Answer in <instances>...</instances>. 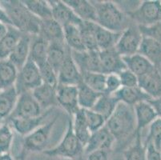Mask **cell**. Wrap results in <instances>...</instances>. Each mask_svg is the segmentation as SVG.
Segmentation results:
<instances>
[{
	"label": "cell",
	"instance_id": "obj_1",
	"mask_svg": "<svg viewBox=\"0 0 161 160\" xmlns=\"http://www.w3.org/2000/svg\"><path fill=\"white\" fill-rule=\"evenodd\" d=\"M106 127L115 138L117 150L128 147L136 135L134 108L119 102L113 114L106 122Z\"/></svg>",
	"mask_w": 161,
	"mask_h": 160
},
{
	"label": "cell",
	"instance_id": "obj_2",
	"mask_svg": "<svg viewBox=\"0 0 161 160\" xmlns=\"http://www.w3.org/2000/svg\"><path fill=\"white\" fill-rule=\"evenodd\" d=\"M0 5L7 13L11 26L23 34L34 36L39 33L41 20L34 15L19 0H0Z\"/></svg>",
	"mask_w": 161,
	"mask_h": 160
},
{
	"label": "cell",
	"instance_id": "obj_3",
	"mask_svg": "<svg viewBox=\"0 0 161 160\" xmlns=\"http://www.w3.org/2000/svg\"><path fill=\"white\" fill-rule=\"evenodd\" d=\"M96 7L98 25L116 33L125 30L131 21L125 12L112 1H92Z\"/></svg>",
	"mask_w": 161,
	"mask_h": 160
},
{
	"label": "cell",
	"instance_id": "obj_4",
	"mask_svg": "<svg viewBox=\"0 0 161 160\" xmlns=\"http://www.w3.org/2000/svg\"><path fill=\"white\" fill-rule=\"evenodd\" d=\"M44 155L58 159H78L84 157V146L81 144L75 135L72 128V121L69 119L66 132L61 141L55 146L46 149Z\"/></svg>",
	"mask_w": 161,
	"mask_h": 160
},
{
	"label": "cell",
	"instance_id": "obj_5",
	"mask_svg": "<svg viewBox=\"0 0 161 160\" xmlns=\"http://www.w3.org/2000/svg\"><path fill=\"white\" fill-rule=\"evenodd\" d=\"M57 119L58 116H55L52 120L38 127L31 133L24 136L21 152L19 155V159H25L29 154L44 152L51 139L52 130Z\"/></svg>",
	"mask_w": 161,
	"mask_h": 160
},
{
	"label": "cell",
	"instance_id": "obj_6",
	"mask_svg": "<svg viewBox=\"0 0 161 160\" xmlns=\"http://www.w3.org/2000/svg\"><path fill=\"white\" fill-rule=\"evenodd\" d=\"M126 14L137 26H152L161 21V1L145 0L136 8L126 12Z\"/></svg>",
	"mask_w": 161,
	"mask_h": 160
},
{
	"label": "cell",
	"instance_id": "obj_7",
	"mask_svg": "<svg viewBox=\"0 0 161 160\" xmlns=\"http://www.w3.org/2000/svg\"><path fill=\"white\" fill-rule=\"evenodd\" d=\"M43 83L39 67L31 59L28 58L27 63L19 70L18 77L14 84L19 95L24 92H31Z\"/></svg>",
	"mask_w": 161,
	"mask_h": 160
},
{
	"label": "cell",
	"instance_id": "obj_8",
	"mask_svg": "<svg viewBox=\"0 0 161 160\" xmlns=\"http://www.w3.org/2000/svg\"><path fill=\"white\" fill-rule=\"evenodd\" d=\"M143 39L139 26L131 22L129 26L121 32L115 48L123 57L137 54Z\"/></svg>",
	"mask_w": 161,
	"mask_h": 160
},
{
	"label": "cell",
	"instance_id": "obj_9",
	"mask_svg": "<svg viewBox=\"0 0 161 160\" xmlns=\"http://www.w3.org/2000/svg\"><path fill=\"white\" fill-rule=\"evenodd\" d=\"M43 111L31 92H24L19 95L15 108L9 118H33L40 116Z\"/></svg>",
	"mask_w": 161,
	"mask_h": 160
},
{
	"label": "cell",
	"instance_id": "obj_10",
	"mask_svg": "<svg viewBox=\"0 0 161 160\" xmlns=\"http://www.w3.org/2000/svg\"><path fill=\"white\" fill-rule=\"evenodd\" d=\"M71 56L81 74L87 72L103 73L99 51H71Z\"/></svg>",
	"mask_w": 161,
	"mask_h": 160
},
{
	"label": "cell",
	"instance_id": "obj_11",
	"mask_svg": "<svg viewBox=\"0 0 161 160\" xmlns=\"http://www.w3.org/2000/svg\"><path fill=\"white\" fill-rule=\"evenodd\" d=\"M58 106L73 116L80 109L78 102L77 86L58 84L56 86Z\"/></svg>",
	"mask_w": 161,
	"mask_h": 160
},
{
	"label": "cell",
	"instance_id": "obj_12",
	"mask_svg": "<svg viewBox=\"0 0 161 160\" xmlns=\"http://www.w3.org/2000/svg\"><path fill=\"white\" fill-rule=\"evenodd\" d=\"M115 144V138L105 125L99 130L92 133L88 142L84 146V155L100 150L112 152Z\"/></svg>",
	"mask_w": 161,
	"mask_h": 160
},
{
	"label": "cell",
	"instance_id": "obj_13",
	"mask_svg": "<svg viewBox=\"0 0 161 160\" xmlns=\"http://www.w3.org/2000/svg\"><path fill=\"white\" fill-rule=\"evenodd\" d=\"M58 84L77 86L82 82V74L71 56V50L68 48L67 55L58 71Z\"/></svg>",
	"mask_w": 161,
	"mask_h": 160
},
{
	"label": "cell",
	"instance_id": "obj_14",
	"mask_svg": "<svg viewBox=\"0 0 161 160\" xmlns=\"http://www.w3.org/2000/svg\"><path fill=\"white\" fill-rule=\"evenodd\" d=\"M52 7V19L61 25L63 27L67 25L80 26L82 20L75 14L72 9L65 3L64 1L52 0L49 1Z\"/></svg>",
	"mask_w": 161,
	"mask_h": 160
},
{
	"label": "cell",
	"instance_id": "obj_15",
	"mask_svg": "<svg viewBox=\"0 0 161 160\" xmlns=\"http://www.w3.org/2000/svg\"><path fill=\"white\" fill-rule=\"evenodd\" d=\"M50 111H47L43 112L40 116L33 117V118H9L7 120L13 130L17 132L22 136H26L34 131L35 130L44 124L45 119L47 117Z\"/></svg>",
	"mask_w": 161,
	"mask_h": 160
},
{
	"label": "cell",
	"instance_id": "obj_16",
	"mask_svg": "<svg viewBox=\"0 0 161 160\" xmlns=\"http://www.w3.org/2000/svg\"><path fill=\"white\" fill-rule=\"evenodd\" d=\"M99 55L104 74H119L126 69L123 56L115 47L99 51Z\"/></svg>",
	"mask_w": 161,
	"mask_h": 160
},
{
	"label": "cell",
	"instance_id": "obj_17",
	"mask_svg": "<svg viewBox=\"0 0 161 160\" xmlns=\"http://www.w3.org/2000/svg\"><path fill=\"white\" fill-rule=\"evenodd\" d=\"M56 86L42 83L40 86L31 91L33 96L43 111L52 110L53 108L58 106Z\"/></svg>",
	"mask_w": 161,
	"mask_h": 160
},
{
	"label": "cell",
	"instance_id": "obj_18",
	"mask_svg": "<svg viewBox=\"0 0 161 160\" xmlns=\"http://www.w3.org/2000/svg\"><path fill=\"white\" fill-rule=\"evenodd\" d=\"M133 108L136 123V133H141L143 129L149 127L158 118L154 108L148 101L139 102Z\"/></svg>",
	"mask_w": 161,
	"mask_h": 160
},
{
	"label": "cell",
	"instance_id": "obj_19",
	"mask_svg": "<svg viewBox=\"0 0 161 160\" xmlns=\"http://www.w3.org/2000/svg\"><path fill=\"white\" fill-rule=\"evenodd\" d=\"M139 86L152 99L161 97V74L159 68L155 67L152 71L140 78Z\"/></svg>",
	"mask_w": 161,
	"mask_h": 160
},
{
	"label": "cell",
	"instance_id": "obj_20",
	"mask_svg": "<svg viewBox=\"0 0 161 160\" xmlns=\"http://www.w3.org/2000/svg\"><path fill=\"white\" fill-rule=\"evenodd\" d=\"M31 36L27 34H23L19 41L14 47L8 59L17 67L19 70L27 63L30 56Z\"/></svg>",
	"mask_w": 161,
	"mask_h": 160
},
{
	"label": "cell",
	"instance_id": "obj_21",
	"mask_svg": "<svg viewBox=\"0 0 161 160\" xmlns=\"http://www.w3.org/2000/svg\"><path fill=\"white\" fill-rule=\"evenodd\" d=\"M123 58L126 65V68L136 74L138 79L144 76L156 67L145 57L140 55L139 53L130 56L123 57Z\"/></svg>",
	"mask_w": 161,
	"mask_h": 160
},
{
	"label": "cell",
	"instance_id": "obj_22",
	"mask_svg": "<svg viewBox=\"0 0 161 160\" xmlns=\"http://www.w3.org/2000/svg\"><path fill=\"white\" fill-rule=\"evenodd\" d=\"M114 95L119 102L131 107H134L136 104L140 102L152 99V98L139 86L134 87H121Z\"/></svg>",
	"mask_w": 161,
	"mask_h": 160
},
{
	"label": "cell",
	"instance_id": "obj_23",
	"mask_svg": "<svg viewBox=\"0 0 161 160\" xmlns=\"http://www.w3.org/2000/svg\"><path fill=\"white\" fill-rule=\"evenodd\" d=\"M18 98L19 94L14 86L0 91V121H7L11 116L15 108Z\"/></svg>",
	"mask_w": 161,
	"mask_h": 160
},
{
	"label": "cell",
	"instance_id": "obj_24",
	"mask_svg": "<svg viewBox=\"0 0 161 160\" xmlns=\"http://www.w3.org/2000/svg\"><path fill=\"white\" fill-rule=\"evenodd\" d=\"M65 3L69 6L75 14L82 21L96 22V7L92 1L88 0H64Z\"/></svg>",
	"mask_w": 161,
	"mask_h": 160
},
{
	"label": "cell",
	"instance_id": "obj_25",
	"mask_svg": "<svg viewBox=\"0 0 161 160\" xmlns=\"http://www.w3.org/2000/svg\"><path fill=\"white\" fill-rule=\"evenodd\" d=\"M138 53L145 57L154 66L159 68L161 65V43L151 39L143 36Z\"/></svg>",
	"mask_w": 161,
	"mask_h": 160
},
{
	"label": "cell",
	"instance_id": "obj_26",
	"mask_svg": "<svg viewBox=\"0 0 161 160\" xmlns=\"http://www.w3.org/2000/svg\"><path fill=\"white\" fill-rule=\"evenodd\" d=\"M39 35L48 42H64V27L53 19L41 21Z\"/></svg>",
	"mask_w": 161,
	"mask_h": 160
},
{
	"label": "cell",
	"instance_id": "obj_27",
	"mask_svg": "<svg viewBox=\"0 0 161 160\" xmlns=\"http://www.w3.org/2000/svg\"><path fill=\"white\" fill-rule=\"evenodd\" d=\"M67 50L68 47L64 42H49L47 63L55 70L57 74L65 59Z\"/></svg>",
	"mask_w": 161,
	"mask_h": 160
},
{
	"label": "cell",
	"instance_id": "obj_28",
	"mask_svg": "<svg viewBox=\"0 0 161 160\" xmlns=\"http://www.w3.org/2000/svg\"><path fill=\"white\" fill-rule=\"evenodd\" d=\"M48 47L49 42L43 37L39 36V35L31 36L29 58L31 59L38 67L47 63Z\"/></svg>",
	"mask_w": 161,
	"mask_h": 160
},
{
	"label": "cell",
	"instance_id": "obj_29",
	"mask_svg": "<svg viewBox=\"0 0 161 160\" xmlns=\"http://www.w3.org/2000/svg\"><path fill=\"white\" fill-rule=\"evenodd\" d=\"M23 33L12 26H8V30L0 41V60L7 59L22 37Z\"/></svg>",
	"mask_w": 161,
	"mask_h": 160
},
{
	"label": "cell",
	"instance_id": "obj_30",
	"mask_svg": "<svg viewBox=\"0 0 161 160\" xmlns=\"http://www.w3.org/2000/svg\"><path fill=\"white\" fill-rule=\"evenodd\" d=\"M72 128L75 135L81 144L85 146L92 135L87 120H86L84 110L80 109L73 115Z\"/></svg>",
	"mask_w": 161,
	"mask_h": 160
},
{
	"label": "cell",
	"instance_id": "obj_31",
	"mask_svg": "<svg viewBox=\"0 0 161 160\" xmlns=\"http://www.w3.org/2000/svg\"><path fill=\"white\" fill-rule=\"evenodd\" d=\"M18 74L17 67L8 58L0 60V88L3 90L14 86Z\"/></svg>",
	"mask_w": 161,
	"mask_h": 160
},
{
	"label": "cell",
	"instance_id": "obj_32",
	"mask_svg": "<svg viewBox=\"0 0 161 160\" xmlns=\"http://www.w3.org/2000/svg\"><path fill=\"white\" fill-rule=\"evenodd\" d=\"M121 33L105 29L96 23V38L99 51L115 47Z\"/></svg>",
	"mask_w": 161,
	"mask_h": 160
},
{
	"label": "cell",
	"instance_id": "obj_33",
	"mask_svg": "<svg viewBox=\"0 0 161 160\" xmlns=\"http://www.w3.org/2000/svg\"><path fill=\"white\" fill-rule=\"evenodd\" d=\"M64 38L66 46L73 51H86L82 40L80 27L75 25H67L64 27Z\"/></svg>",
	"mask_w": 161,
	"mask_h": 160
},
{
	"label": "cell",
	"instance_id": "obj_34",
	"mask_svg": "<svg viewBox=\"0 0 161 160\" xmlns=\"http://www.w3.org/2000/svg\"><path fill=\"white\" fill-rule=\"evenodd\" d=\"M119 102L115 98V95L102 94L95 103L94 107L91 110H93L94 111L101 114L106 119L107 122V120L111 117V115L115 111Z\"/></svg>",
	"mask_w": 161,
	"mask_h": 160
},
{
	"label": "cell",
	"instance_id": "obj_35",
	"mask_svg": "<svg viewBox=\"0 0 161 160\" xmlns=\"http://www.w3.org/2000/svg\"><path fill=\"white\" fill-rule=\"evenodd\" d=\"M77 90H78L79 106L80 109L83 110L92 109L96 101L102 95L91 89L83 82L77 85Z\"/></svg>",
	"mask_w": 161,
	"mask_h": 160
},
{
	"label": "cell",
	"instance_id": "obj_36",
	"mask_svg": "<svg viewBox=\"0 0 161 160\" xmlns=\"http://www.w3.org/2000/svg\"><path fill=\"white\" fill-rule=\"evenodd\" d=\"M124 160H146V146L142 141L141 133H136L131 144L123 151Z\"/></svg>",
	"mask_w": 161,
	"mask_h": 160
},
{
	"label": "cell",
	"instance_id": "obj_37",
	"mask_svg": "<svg viewBox=\"0 0 161 160\" xmlns=\"http://www.w3.org/2000/svg\"><path fill=\"white\" fill-rule=\"evenodd\" d=\"M79 27L86 51H99L96 38V23L83 21Z\"/></svg>",
	"mask_w": 161,
	"mask_h": 160
},
{
	"label": "cell",
	"instance_id": "obj_38",
	"mask_svg": "<svg viewBox=\"0 0 161 160\" xmlns=\"http://www.w3.org/2000/svg\"><path fill=\"white\" fill-rule=\"evenodd\" d=\"M24 5L41 21L52 19V7L49 1L46 0H24Z\"/></svg>",
	"mask_w": 161,
	"mask_h": 160
},
{
	"label": "cell",
	"instance_id": "obj_39",
	"mask_svg": "<svg viewBox=\"0 0 161 160\" xmlns=\"http://www.w3.org/2000/svg\"><path fill=\"white\" fill-rule=\"evenodd\" d=\"M106 76L107 74L103 73H84L82 74V82L95 91L103 94L105 91Z\"/></svg>",
	"mask_w": 161,
	"mask_h": 160
},
{
	"label": "cell",
	"instance_id": "obj_40",
	"mask_svg": "<svg viewBox=\"0 0 161 160\" xmlns=\"http://www.w3.org/2000/svg\"><path fill=\"white\" fill-rule=\"evenodd\" d=\"M14 141V130L7 122L0 124V155L11 153Z\"/></svg>",
	"mask_w": 161,
	"mask_h": 160
},
{
	"label": "cell",
	"instance_id": "obj_41",
	"mask_svg": "<svg viewBox=\"0 0 161 160\" xmlns=\"http://www.w3.org/2000/svg\"><path fill=\"white\" fill-rule=\"evenodd\" d=\"M152 143L157 151L161 152V118H157L148 127V134L143 144Z\"/></svg>",
	"mask_w": 161,
	"mask_h": 160
},
{
	"label": "cell",
	"instance_id": "obj_42",
	"mask_svg": "<svg viewBox=\"0 0 161 160\" xmlns=\"http://www.w3.org/2000/svg\"><path fill=\"white\" fill-rule=\"evenodd\" d=\"M86 120L91 132L96 131L106 125V119L93 110H84Z\"/></svg>",
	"mask_w": 161,
	"mask_h": 160
},
{
	"label": "cell",
	"instance_id": "obj_43",
	"mask_svg": "<svg viewBox=\"0 0 161 160\" xmlns=\"http://www.w3.org/2000/svg\"><path fill=\"white\" fill-rule=\"evenodd\" d=\"M43 83L56 86L58 85V75L55 70L47 63L39 67Z\"/></svg>",
	"mask_w": 161,
	"mask_h": 160
},
{
	"label": "cell",
	"instance_id": "obj_44",
	"mask_svg": "<svg viewBox=\"0 0 161 160\" xmlns=\"http://www.w3.org/2000/svg\"><path fill=\"white\" fill-rule=\"evenodd\" d=\"M122 87L120 79L117 74H108L106 76L105 82V95H114Z\"/></svg>",
	"mask_w": 161,
	"mask_h": 160
},
{
	"label": "cell",
	"instance_id": "obj_45",
	"mask_svg": "<svg viewBox=\"0 0 161 160\" xmlns=\"http://www.w3.org/2000/svg\"><path fill=\"white\" fill-rule=\"evenodd\" d=\"M139 28L143 36L151 38L161 43V21L149 26H139Z\"/></svg>",
	"mask_w": 161,
	"mask_h": 160
},
{
	"label": "cell",
	"instance_id": "obj_46",
	"mask_svg": "<svg viewBox=\"0 0 161 160\" xmlns=\"http://www.w3.org/2000/svg\"><path fill=\"white\" fill-rule=\"evenodd\" d=\"M118 74L122 87H134L139 86V79L135 74L126 68Z\"/></svg>",
	"mask_w": 161,
	"mask_h": 160
},
{
	"label": "cell",
	"instance_id": "obj_47",
	"mask_svg": "<svg viewBox=\"0 0 161 160\" xmlns=\"http://www.w3.org/2000/svg\"><path fill=\"white\" fill-rule=\"evenodd\" d=\"M111 152L108 151H96L85 155V160H109Z\"/></svg>",
	"mask_w": 161,
	"mask_h": 160
},
{
	"label": "cell",
	"instance_id": "obj_48",
	"mask_svg": "<svg viewBox=\"0 0 161 160\" xmlns=\"http://www.w3.org/2000/svg\"><path fill=\"white\" fill-rule=\"evenodd\" d=\"M144 146H146V160H161V152L152 143H147Z\"/></svg>",
	"mask_w": 161,
	"mask_h": 160
},
{
	"label": "cell",
	"instance_id": "obj_49",
	"mask_svg": "<svg viewBox=\"0 0 161 160\" xmlns=\"http://www.w3.org/2000/svg\"><path fill=\"white\" fill-rule=\"evenodd\" d=\"M149 103L154 108L158 118H161V97L156 99H152L148 101Z\"/></svg>",
	"mask_w": 161,
	"mask_h": 160
},
{
	"label": "cell",
	"instance_id": "obj_50",
	"mask_svg": "<svg viewBox=\"0 0 161 160\" xmlns=\"http://www.w3.org/2000/svg\"><path fill=\"white\" fill-rule=\"evenodd\" d=\"M0 23H3L7 26H11V23L9 20V18L7 16V13L4 11V9L0 5Z\"/></svg>",
	"mask_w": 161,
	"mask_h": 160
},
{
	"label": "cell",
	"instance_id": "obj_51",
	"mask_svg": "<svg viewBox=\"0 0 161 160\" xmlns=\"http://www.w3.org/2000/svg\"><path fill=\"white\" fill-rule=\"evenodd\" d=\"M8 30V26L3 23H0V41L2 40L3 38L5 36Z\"/></svg>",
	"mask_w": 161,
	"mask_h": 160
},
{
	"label": "cell",
	"instance_id": "obj_52",
	"mask_svg": "<svg viewBox=\"0 0 161 160\" xmlns=\"http://www.w3.org/2000/svg\"><path fill=\"white\" fill-rule=\"evenodd\" d=\"M0 160H15L14 157L11 155V153L3 154L0 155Z\"/></svg>",
	"mask_w": 161,
	"mask_h": 160
},
{
	"label": "cell",
	"instance_id": "obj_53",
	"mask_svg": "<svg viewBox=\"0 0 161 160\" xmlns=\"http://www.w3.org/2000/svg\"><path fill=\"white\" fill-rule=\"evenodd\" d=\"M58 160H85V156L83 157V158H78V159H58Z\"/></svg>",
	"mask_w": 161,
	"mask_h": 160
},
{
	"label": "cell",
	"instance_id": "obj_54",
	"mask_svg": "<svg viewBox=\"0 0 161 160\" xmlns=\"http://www.w3.org/2000/svg\"><path fill=\"white\" fill-rule=\"evenodd\" d=\"M3 123H4V122H1V121H0V124H2Z\"/></svg>",
	"mask_w": 161,
	"mask_h": 160
},
{
	"label": "cell",
	"instance_id": "obj_55",
	"mask_svg": "<svg viewBox=\"0 0 161 160\" xmlns=\"http://www.w3.org/2000/svg\"><path fill=\"white\" fill-rule=\"evenodd\" d=\"M2 91V89H1V88H0V91Z\"/></svg>",
	"mask_w": 161,
	"mask_h": 160
}]
</instances>
